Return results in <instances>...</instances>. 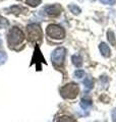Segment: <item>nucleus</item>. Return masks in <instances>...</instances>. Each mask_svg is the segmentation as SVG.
<instances>
[{
	"label": "nucleus",
	"instance_id": "nucleus-5",
	"mask_svg": "<svg viewBox=\"0 0 116 122\" xmlns=\"http://www.w3.org/2000/svg\"><path fill=\"white\" fill-rule=\"evenodd\" d=\"M65 55H66V51H65L64 48L59 47V48L55 49L51 55V59H52V62L54 65H56V66L61 65L64 61Z\"/></svg>",
	"mask_w": 116,
	"mask_h": 122
},
{
	"label": "nucleus",
	"instance_id": "nucleus-11",
	"mask_svg": "<svg viewBox=\"0 0 116 122\" xmlns=\"http://www.w3.org/2000/svg\"><path fill=\"white\" fill-rule=\"evenodd\" d=\"M107 36H108V40H109L110 43L115 46L116 45V40H115V37H114V33L112 32V30H108V33H107Z\"/></svg>",
	"mask_w": 116,
	"mask_h": 122
},
{
	"label": "nucleus",
	"instance_id": "nucleus-14",
	"mask_svg": "<svg viewBox=\"0 0 116 122\" xmlns=\"http://www.w3.org/2000/svg\"><path fill=\"white\" fill-rule=\"evenodd\" d=\"M8 25H9L8 24V20L0 15V29H5V28L8 26Z\"/></svg>",
	"mask_w": 116,
	"mask_h": 122
},
{
	"label": "nucleus",
	"instance_id": "nucleus-7",
	"mask_svg": "<svg viewBox=\"0 0 116 122\" xmlns=\"http://www.w3.org/2000/svg\"><path fill=\"white\" fill-rule=\"evenodd\" d=\"M99 49H100V51H101L102 55L104 57H109L110 56V48H109V46H108L107 44L101 43L100 46H99Z\"/></svg>",
	"mask_w": 116,
	"mask_h": 122
},
{
	"label": "nucleus",
	"instance_id": "nucleus-13",
	"mask_svg": "<svg viewBox=\"0 0 116 122\" xmlns=\"http://www.w3.org/2000/svg\"><path fill=\"white\" fill-rule=\"evenodd\" d=\"M68 8H69V10H70L73 14H79V13H80V8H79V6H76L75 4H70V5L68 6Z\"/></svg>",
	"mask_w": 116,
	"mask_h": 122
},
{
	"label": "nucleus",
	"instance_id": "nucleus-10",
	"mask_svg": "<svg viewBox=\"0 0 116 122\" xmlns=\"http://www.w3.org/2000/svg\"><path fill=\"white\" fill-rule=\"evenodd\" d=\"M92 106V101L89 100V99H82V101H80V107H82L83 109H89L90 107Z\"/></svg>",
	"mask_w": 116,
	"mask_h": 122
},
{
	"label": "nucleus",
	"instance_id": "nucleus-4",
	"mask_svg": "<svg viewBox=\"0 0 116 122\" xmlns=\"http://www.w3.org/2000/svg\"><path fill=\"white\" fill-rule=\"evenodd\" d=\"M28 35H29V39L32 42H36V41H40L42 38V30L40 28V25L37 24H32L29 25L28 28Z\"/></svg>",
	"mask_w": 116,
	"mask_h": 122
},
{
	"label": "nucleus",
	"instance_id": "nucleus-21",
	"mask_svg": "<svg viewBox=\"0 0 116 122\" xmlns=\"http://www.w3.org/2000/svg\"><path fill=\"white\" fill-rule=\"evenodd\" d=\"M112 120L113 122H116V108L112 111Z\"/></svg>",
	"mask_w": 116,
	"mask_h": 122
},
{
	"label": "nucleus",
	"instance_id": "nucleus-1",
	"mask_svg": "<svg viewBox=\"0 0 116 122\" xmlns=\"http://www.w3.org/2000/svg\"><path fill=\"white\" fill-rule=\"evenodd\" d=\"M24 39H25L24 33L18 28H16V26L11 29L9 30L8 35H7V41H8V44L10 47H14V46H16V45L21 44V42L24 41Z\"/></svg>",
	"mask_w": 116,
	"mask_h": 122
},
{
	"label": "nucleus",
	"instance_id": "nucleus-2",
	"mask_svg": "<svg viewBox=\"0 0 116 122\" xmlns=\"http://www.w3.org/2000/svg\"><path fill=\"white\" fill-rule=\"evenodd\" d=\"M61 96L64 99H74L77 97V95L79 93V87L76 83H67L66 86H64L60 91Z\"/></svg>",
	"mask_w": 116,
	"mask_h": 122
},
{
	"label": "nucleus",
	"instance_id": "nucleus-18",
	"mask_svg": "<svg viewBox=\"0 0 116 122\" xmlns=\"http://www.w3.org/2000/svg\"><path fill=\"white\" fill-rule=\"evenodd\" d=\"M84 75H86V73H84V70H76L74 72V77H76V78H82Z\"/></svg>",
	"mask_w": 116,
	"mask_h": 122
},
{
	"label": "nucleus",
	"instance_id": "nucleus-17",
	"mask_svg": "<svg viewBox=\"0 0 116 122\" xmlns=\"http://www.w3.org/2000/svg\"><path fill=\"white\" fill-rule=\"evenodd\" d=\"M7 59V55H6V53L4 52H2V51H0V65L1 64H3L6 61Z\"/></svg>",
	"mask_w": 116,
	"mask_h": 122
},
{
	"label": "nucleus",
	"instance_id": "nucleus-8",
	"mask_svg": "<svg viewBox=\"0 0 116 122\" xmlns=\"http://www.w3.org/2000/svg\"><path fill=\"white\" fill-rule=\"evenodd\" d=\"M71 60H72V63L74 64L76 67H80L83 65V59H82V57L79 55H73L71 57Z\"/></svg>",
	"mask_w": 116,
	"mask_h": 122
},
{
	"label": "nucleus",
	"instance_id": "nucleus-20",
	"mask_svg": "<svg viewBox=\"0 0 116 122\" xmlns=\"http://www.w3.org/2000/svg\"><path fill=\"white\" fill-rule=\"evenodd\" d=\"M101 2H102V3H104V4L113 5V4H115L116 0H101Z\"/></svg>",
	"mask_w": 116,
	"mask_h": 122
},
{
	"label": "nucleus",
	"instance_id": "nucleus-9",
	"mask_svg": "<svg viewBox=\"0 0 116 122\" xmlns=\"http://www.w3.org/2000/svg\"><path fill=\"white\" fill-rule=\"evenodd\" d=\"M84 85L86 86V89H88V90L93 89V86H94V79H93L91 76H88L84 81Z\"/></svg>",
	"mask_w": 116,
	"mask_h": 122
},
{
	"label": "nucleus",
	"instance_id": "nucleus-12",
	"mask_svg": "<svg viewBox=\"0 0 116 122\" xmlns=\"http://www.w3.org/2000/svg\"><path fill=\"white\" fill-rule=\"evenodd\" d=\"M42 2V0H26V3L32 7H36L38 5H40Z\"/></svg>",
	"mask_w": 116,
	"mask_h": 122
},
{
	"label": "nucleus",
	"instance_id": "nucleus-15",
	"mask_svg": "<svg viewBox=\"0 0 116 122\" xmlns=\"http://www.w3.org/2000/svg\"><path fill=\"white\" fill-rule=\"evenodd\" d=\"M57 122H74V120L70 117H67V116H62L60 118H58Z\"/></svg>",
	"mask_w": 116,
	"mask_h": 122
},
{
	"label": "nucleus",
	"instance_id": "nucleus-16",
	"mask_svg": "<svg viewBox=\"0 0 116 122\" xmlns=\"http://www.w3.org/2000/svg\"><path fill=\"white\" fill-rule=\"evenodd\" d=\"M10 11H12V13H19L21 10H26V9H24L22 7H19V6H11L9 8Z\"/></svg>",
	"mask_w": 116,
	"mask_h": 122
},
{
	"label": "nucleus",
	"instance_id": "nucleus-6",
	"mask_svg": "<svg viewBox=\"0 0 116 122\" xmlns=\"http://www.w3.org/2000/svg\"><path fill=\"white\" fill-rule=\"evenodd\" d=\"M44 10L50 16H58V15L62 12V7H61L60 4H52V5L45 6Z\"/></svg>",
	"mask_w": 116,
	"mask_h": 122
},
{
	"label": "nucleus",
	"instance_id": "nucleus-19",
	"mask_svg": "<svg viewBox=\"0 0 116 122\" xmlns=\"http://www.w3.org/2000/svg\"><path fill=\"white\" fill-rule=\"evenodd\" d=\"M108 82H109V79L107 78V76H102L101 77V83L102 85H105V89L108 86Z\"/></svg>",
	"mask_w": 116,
	"mask_h": 122
},
{
	"label": "nucleus",
	"instance_id": "nucleus-3",
	"mask_svg": "<svg viewBox=\"0 0 116 122\" xmlns=\"http://www.w3.org/2000/svg\"><path fill=\"white\" fill-rule=\"evenodd\" d=\"M46 33L50 38H53V39H63L65 36V32L64 30L61 28V26L57 25H49L46 29Z\"/></svg>",
	"mask_w": 116,
	"mask_h": 122
}]
</instances>
